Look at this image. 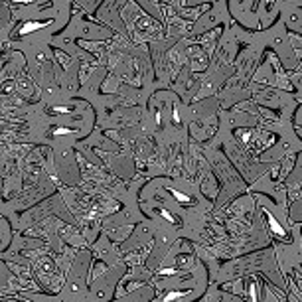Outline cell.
Here are the masks:
<instances>
[{
    "label": "cell",
    "mask_w": 302,
    "mask_h": 302,
    "mask_svg": "<svg viewBox=\"0 0 302 302\" xmlns=\"http://www.w3.org/2000/svg\"><path fill=\"white\" fill-rule=\"evenodd\" d=\"M42 26H46V24H34V22H30L26 28H22V34H28L30 30H36V28H42Z\"/></svg>",
    "instance_id": "6da1fadb"
},
{
    "label": "cell",
    "mask_w": 302,
    "mask_h": 302,
    "mask_svg": "<svg viewBox=\"0 0 302 302\" xmlns=\"http://www.w3.org/2000/svg\"><path fill=\"white\" fill-rule=\"evenodd\" d=\"M14 2H28V0H14Z\"/></svg>",
    "instance_id": "7a4b0ae2"
},
{
    "label": "cell",
    "mask_w": 302,
    "mask_h": 302,
    "mask_svg": "<svg viewBox=\"0 0 302 302\" xmlns=\"http://www.w3.org/2000/svg\"><path fill=\"white\" fill-rule=\"evenodd\" d=\"M267 2H274V0H267Z\"/></svg>",
    "instance_id": "3957f363"
}]
</instances>
